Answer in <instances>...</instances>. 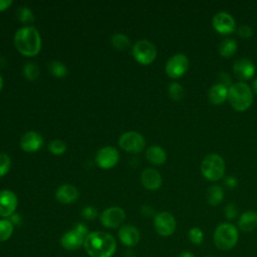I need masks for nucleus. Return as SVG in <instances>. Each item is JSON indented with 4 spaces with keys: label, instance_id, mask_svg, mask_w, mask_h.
Segmentation results:
<instances>
[{
    "label": "nucleus",
    "instance_id": "4468645a",
    "mask_svg": "<svg viewBox=\"0 0 257 257\" xmlns=\"http://www.w3.org/2000/svg\"><path fill=\"white\" fill-rule=\"evenodd\" d=\"M20 148L26 153H34L43 145L42 136L34 131H28L22 135L19 142Z\"/></svg>",
    "mask_w": 257,
    "mask_h": 257
},
{
    "label": "nucleus",
    "instance_id": "423d86ee",
    "mask_svg": "<svg viewBox=\"0 0 257 257\" xmlns=\"http://www.w3.org/2000/svg\"><path fill=\"white\" fill-rule=\"evenodd\" d=\"M132 54L137 62L143 65H148L156 59L157 49L151 41L142 39L134 44Z\"/></svg>",
    "mask_w": 257,
    "mask_h": 257
},
{
    "label": "nucleus",
    "instance_id": "39448f33",
    "mask_svg": "<svg viewBox=\"0 0 257 257\" xmlns=\"http://www.w3.org/2000/svg\"><path fill=\"white\" fill-rule=\"evenodd\" d=\"M225 170V161L217 154H210L206 156L201 163V172L203 176L212 182L222 179L224 177Z\"/></svg>",
    "mask_w": 257,
    "mask_h": 257
},
{
    "label": "nucleus",
    "instance_id": "a211bd4d",
    "mask_svg": "<svg viewBox=\"0 0 257 257\" xmlns=\"http://www.w3.org/2000/svg\"><path fill=\"white\" fill-rule=\"evenodd\" d=\"M55 198L62 204H72L78 199V190L70 184H63L57 188Z\"/></svg>",
    "mask_w": 257,
    "mask_h": 257
},
{
    "label": "nucleus",
    "instance_id": "f8f14e48",
    "mask_svg": "<svg viewBox=\"0 0 257 257\" xmlns=\"http://www.w3.org/2000/svg\"><path fill=\"white\" fill-rule=\"evenodd\" d=\"M214 29L220 34H230L236 29V21L234 17L224 11L218 12L212 19Z\"/></svg>",
    "mask_w": 257,
    "mask_h": 257
},
{
    "label": "nucleus",
    "instance_id": "393cba45",
    "mask_svg": "<svg viewBox=\"0 0 257 257\" xmlns=\"http://www.w3.org/2000/svg\"><path fill=\"white\" fill-rule=\"evenodd\" d=\"M130 39L122 33H115L111 37V44L117 50H124L130 46Z\"/></svg>",
    "mask_w": 257,
    "mask_h": 257
},
{
    "label": "nucleus",
    "instance_id": "2eb2a0df",
    "mask_svg": "<svg viewBox=\"0 0 257 257\" xmlns=\"http://www.w3.org/2000/svg\"><path fill=\"white\" fill-rule=\"evenodd\" d=\"M233 71L237 78L241 80H248L254 76L256 67L248 58H240L234 62Z\"/></svg>",
    "mask_w": 257,
    "mask_h": 257
},
{
    "label": "nucleus",
    "instance_id": "ddd939ff",
    "mask_svg": "<svg viewBox=\"0 0 257 257\" xmlns=\"http://www.w3.org/2000/svg\"><path fill=\"white\" fill-rule=\"evenodd\" d=\"M17 197L10 190L0 191V217L7 218L14 214L17 207Z\"/></svg>",
    "mask_w": 257,
    "mask_h": 257
},
{
    "label": "nucleus",
    "instance_id": "b1692460",
    "mask_svg": "<svg viewBox=\"0 0 257 257\" xmlns=\"http://www.w3.org/2000/svg\"><path fill=\"white\" fill-rule=\"evenodd\" d=\"M237 48H238V45L235 39L226 38L222 40V42L219 45V53L222 57L230 58L236 53Z\"/></svg>",
    "mask_w": 257,
    "mask_h": 257
},
{
    "label": "nucleus",
    "instance_id": "4be33fe9",
    "mask_svg": "<svg viewBox=\"0 0 257 257\" xmlns=\"http://www.w3.org/2000/svg\"><path fill=\"white\" fill-rule=\"evenodd\" d=\"M146 158L153 165H163L167 160V153L162 147L153 145L147 149Z\"/></svg>",
    "mask_w": 257,
    "mask_h": 257
},
{
    "label": "nucleus",
    "instance_id": "c756f323",
    "mask_svg": "<svg viewBox=\"0 0 257 257\" xmlns=\"http://www.w3.org/2000/svg\"><path fill=\"white\" fill-rule=\"evenodd\" d=\"M23 74L26 77V79L33 81L39 75V68L35 63L27 62V63H25V65L23 67Z\"/></svg>",
    "mask_w": 257,
    "mask_h": 257
},
{
    "label": "nucleus",
    "instance_id": "aec40b11",
    "mask_svg": "<svg viewBox=\"0 0 257 257\" xmlns=\"http://www.w3.org/2000/svg\"><path fill=\"white\" fill-rule=\"evenodd\" d=\"M208 98L212 104L221 105L228 99V88L221 83L214 84L209 90Z\"/></svg>",
    "mask_w": 257,
    "mask_h": 257
},
{
    "label": "nucleus",
    "instance_id": "a19ab883",
    "mask_svg": "<svg viewBox=\"0 0 257 257\" xmlns=\"http://www.w3.org/2000/svg\"><path fill=\"white\" fill-rule=\"evenodd\" d=\"M9 218H10L9 221H10L13 225H19V224L21 223V218H20V216L17 215V214H13V215L10 216Z\"/></svg>",
    "mask_w": 257,
    "mask_h": 257
},
{
    "label": "nucleus",
    "instance_id": "f704fd0d",
    "mask_svg": "<svg viewBox=\"0 0 257 257\" xmlns=\"http://www.w3.org/2000/svg\"><path fill=\"white\" fill-rule=\"evenodd\" d=\"M97 210L92 206H87L82 209L81 216L86 220H93L97 217Z\"/></svg>",
    "mask_w": 257,
    "mask_h": 257
},
{
    "label": "nucleus",
    "instance_id": "bb28decb",
    "mask_svg": "<svg viewBox=\"0 0 257 257\" xmlns=\"http://www.w3.org/2000/svg\"><path fill=\"white\" fill-rule=\"evenodd\" d=\"M13 224L7 219L0 220V242L8 240L13 233Z\"/></svg>",
    "mask_w": 257,
    "mask_h": 257
},
{
    "label": "nucleus",
    "instance_id": "9d476101",
    "mask_svg": "<svg viewBox=\"0 0 257 257\" xmlns=\"http://www.w3.org/2000/svg\"><path fill=\"white\" fill-rule=\"evenodd\" d=\"M119 161L118 151L111 146H106L97 151L95 162L98 167L102 169H111Z\"/></svg>",
    "mask_w": 257,
    "mask_h": 257
},
{
    "label": "nucleus",
    "instance_id": "9b49d317",
    "mask_svg": "<svg viewBox=\"0 0 257 257\" xmlns=\"http://www.w3.org/2000/svg\"><path fill=\"white\" fill-rule=\"evenodd\" d=\"M125 219V213L120 207L105 209L100 215V222L105 228L114 229L119 227Z\"/></svg>",
    "mask_w": 257,
    "mask_h": 257
},
{
    "label": "nucleus",
    "instance_id": "79ce46f5",
    "mask_svg": "<svg viewBox=\"0 0 257 257\" xmlns=\"http://www.w3.org/2000/svg\"><path fill=\"white\" fill-rule=\"evenodd\" d=\"M12 4L11 0H0V11L7 9Z\"/></svg>",
    "mask_w": 257,
    "mask_h": 257
},
{
    "label": "nucleus",
    "instance_id": "5701e85b",
    "mask_svg": "<svg viewBox=\"0 0 257 257\" xmlns=\"http://www.w3.org/2000/svg\"><path fill=\"white\" fill-rule=\"evenodd\" d=\"M224 199V191L218 185H212L207 189L206 200L211 206H218L222 203Z\"/></svg>",
    "mask_w": 257,
    "mask_h": 257
},
{
    "label": "nucleus",
    "instance_id": "6ab92c4d",
    "mask_svg": "<svg viewBox=\"0 0 257 257\" xmlns=\"http://www.w3.org/2000/svg\"><path fill=\"white\" fill-rule=\"evenodd\" d=\"M140 232L139 230L132 225H123L118 231V238L121 243L127 247L136 246L140 241Z\"/></svg>",
    "mask_w": 257,
    "mask_h": 257
},
{
    "label": "nucleus",
    "instance_id": "4c0bfd02",
    "mask_svg": "<svg viewBox=\"0 0 257 257\" xmlns=\"http://www.w3.org/2000/svg\"><path fill=\"white\" fill-rule=\"evenodd\" d=\"M219 78H220V80H221V84H223V85H225L227 88H229L232 84H231V79H230V76L227 74V73H225V72H221L220 73V75H219Z\"/></svg>",
    "mask_w": 257,
    "mask_h": 257
},
{
    "label": "nucleus",
    "instance_id": "49530a36",
    "mask_svg": "<svg viewBox=\"0 0 257 257\" xmlns=\"http://www.w3.org/2000/svg\"><path fill=\"white\" fill-rule=\"evenodd\" d=\"M208 257H215V256H208Z\"/></svg>",
    "mask_w": 257,
    "mask_h": 257
},
{
    "label": "nucleus",
    "instance_id": "ea45409f",
    "mask_svg": "<svg viewBox=\"0 0 257 257\" xmlns=\"http://www.w3.org/2000/svg\"><path fill=\"white\" fill-rule=\"evenodd\" d=\"M73 229H75L76 231H78L79 233H81L82 235H84L85 237L89 234V233H88V229H87V227H86L83 223H77V224L73 227Z\"/></svg>",
    "mask_w": 257,
    "mask_h": 257
},
{
    "label": "nucleus",
    "instance_id": "a18cd8bd",
    "mask_svg": "<svg viewBox=\"0 0 257 257\" xmlns=\"http://www.w3.org/2000/svg\"><path fill=\"white\" fill-rule=\"evenodd\" d=\"M2 86H3V79H2V77L0 75V90L2 89Z\"/></svg>",
    "mask_w": 257,
    "mask_h": 257
},
{
    "label": "nucleus",
    "instance_id": "37998d69",
    "mask_svg": "<svg viewBox=\"0 0 257 257\" xmlns=\"http://www.w3.org/2000/svg\"><path fill=\"white\" fill-rule=\"evenodd\" d=\"M178 257H196L194 253H192L191 251H182Z\"/></svg>",
    "mask_w": 257,
    "mask_h": 257
},
{
    "label": "nucleus",
    "instance_id": "f3484780",
    "mask_svg": "<svg viewBox=\"0 0 257 257\" xmlns=\"http://www.w3.org/2000/svg\"><path fill=\"white\" fill-rule=\"evenodd\" d=\"M141 183L147 190H158L162 185L161 174L155 169L148 168L144 170L141 174Z\"/></svg>",
    "mask_w": 257,
    "mask_h": 257
},
{
    "label": "nucleus",
    "instance_id": "a878e982",
    "mask_svg": "<svg viewBox=\"0 0 257 257\" xmlns=\"http://www.w3.org/2000/svg\"><path fill=\"white\" fill-rule=\"evenodd\" d=\"M48 69H49L50 73L52 75H54L55 77L61 78V77L66 76V74H67L66 66L62 62L57 61V60H53V61L49 62Z\"/></svg>",
    "mask_w": 257,
    "mask_h": 257
},
{
    "label": "nucleus",
    "instance_id": "f257e3e1",
    "mask_svg": "<svg viewBox=\"0 0 257 257\" xmlns=\"http://www.w3.org/2000/svg\"><path fill=\"white\" fill-rule=\"evenodd\" d=\"M83 247L90 257H112L116 251V242L110 234L95 231L86 236Z\"/></svg>",
    "mask_w": 257,
    "mask_h": 257
},
{
    "label": "nucleus",
    "instance_id": "e433bc0d",
    "mask_svg": "<svg viewBox=\"0 0 257 257\" xmlns=\"http://www.w3.org/2000/svg\"><path fill=\"white\" fill-rule=\"evenodd\" d=\"M224 183L229 189H235L238 185V180L234 176H228L225 178Z\"/></svg>",
    "mask_w": 257,
    "mask_h": 257
},
{
    "label": "nucleus",
    "instance_id": "dca6fc26",
    "mask_svg": "<svg viewBox=\"0 0 257 257\" xmlns=\"http://www.w3.org/2000/svg\"><path fill=\"white\" fill-rule=\"evenodd\" d=\"M85 236L76 231L75 229H72L68 232H66L60 239L61 246L68 251H73L78 248H80L85 240Z\"/></svg>",
    "mask_w": 257,
    "mask_h": 257
},
{
    "label": "nucleus",
    "instance_id": "cd10ccee",
    "mask_svg": "<svg viewBox=\"0 0 257 257\" xmlns=\"http://www.w3.org/2000/svg\"><path fill=\"white\" fill-rule=\"evenodd\" d=\"M188 238L192 244L200 246L204 241V232L199 227H192L188 232Z\"/></svg>",
    "mask_w": 257,
    "mask_h": 257
},
{
    "label": "nucleus",
    "instance_id": "6e6552de",
    "mask_svg": "<svg viewBox=\"0 0 257 257\" xmlns=\"http://www.w3.org/2000/svg\"><path fill=\"white\" fill-rule=\"evenodd\" d=\"M189 68V59L183 53H177L171 56L165 66L166 73L171 78H179L183 76Z\"/></svg>",
    "mask_w": 257,
    "mask_h": 257
},
{
    "label": "nucleus",
    "instance_id": "f03ea898",
    "mask_svg": "<svg viewBox=\"0 0 257 257\" xmlns=\"http://www.w3.org/2000/svg\"><path fill=\"white\" fill-rule=\"evenodd\" d=\"M14 45L24 56H35L41 49V37L33 26L19 28L14 35Z\"/></svg>",
    "mask_w": 257,
    "mask_h": 257
},
{
    "label": "nucleus",
    "instance_id": "20e7f679",
    "mask_svg": "<svg viewBox=\"0 0 257 257\" xmlns=\"http://www.w3.org/2000/svg\"><path fill=\"white\" fill-rule=\"evenodd\" d=\"M216 248L221 251L232 250L239 241V229L229 222L219 224L213 234Z\"/></svg>",
    "mask_w": 257,
    "mask_h": 257
},
{
    "label": "nucleus",
    "instance_id": "c85d7f7f",
    "mask_svg": "<svg viewBox=\"0 0 257 257\" xmlns=\"http://www.w3.org/2000/svg\"><path fill=\"white\" fill-rule=\"evenodd\" d=\"M169 95L170 97L175 100V101H179L181 99H183L184 97V94H185V91H184V88L183 86L178 83V82H172L170 83L169 85Z\"/></svg>",
    "mask_w": 257,
    "mask_h": 257
},
{
    "label": "nucleus",
    "instance_id": "7c9ffc66",
    "mask_svg": "<svg viewBox=\"0 0 257 257\" xmlns=\"http://www.w3.org/2000/svg\"><path fill=\"white\" fill-rule=\"evenodd\" d=\"M48 150L52 155H62L66 151V145L61 140H53L48 145Z\"/></svg>",
    "mask_w": 257,
    "mask_h": 257
},
{
    "label": "nucleus",
    "instance_id": "72a5a7b5",
    "mask_svg": "<svg viewBox=\"0 0 257 257\" xmlns=\"http://www.w3.org/2000/svg\"><path fill=\"white\" fill-rule=\"evenodd\" d=\"M224 214L226 216V218L228 220H234L238 217L239 211H238V207L235 203H229L227 204V206L224 209Z\"/></svg>",
    "mask_w": 257,
    "mask_h": 257
},
{
    "label": "nucleus",
    "instance_id": "c03bdc74",
    "mask_svg": "<svg viewBox=\"0 0 257 257\" xmlns=\"http://www.w3.org/2000/svg\"><path fill=\"white\" fill-rule=\"evenodd\" d=\"M253 90L257 94V78L254 79V81H253Z\"/></svg>",
    "mask_w": 257,
    "mask_h": 257
},
{
    "label": "nucleus",
    "instance_id": "473e14b6",
    "mask_svg": "<svg viewBox=\"0 0 257 257\" xmlns=\"http://www.w3.org/2000/svg\"><path fill=\"white\" fill-rule=\"evenodd\" d=\"M10 166V157L6 153H0V177H3L8 173Z\"/></svg>",
    "mask_w": 257,
    "mask_h": 257
},
{
    "label": "nucleus",
    "instance_id": "7ed1b4c3",
    "mask_svg": "<svg viewBox=\"0 0 257 257\" xmlns=\"http://www.w3.org/2000/svg\"><path fill=\"white\" fill-rule=\"evenodd\" d=\"M228 100L236 111H245L253 103L252 89L245 82H235L228 88Z\"/></svg>",
    "mask_w": 257,
    "mask_h": 257
},
{
    "label": "nucleus",
    "instance_id": "1a4fd4ad",
    "mask_svg": "<svg viewBox=\"0 0 257 257\" xmlns=\"http://www.w3.org/2000/svg\"><path fill=\"white\" fill-rule=\"evenodd\" d=\"M118 145L122 150H124L128 153L136 154V153H140L144 150L146 141L140 133L130 131V132L122 134L119 137Z\"/></svg>",
    "mask_w": 257,
    "mask_h": 257
},
{
    "label": "nucleus",
    "instance_id": "0eeeda50",
    "mask_svg": "<svg viewBox=\"0 0 257 257\" xmlns=\"http://www.w3.org/2000/svg\"><path fill=\"white\" fill-rule=\"evenodd\" d=\"M177 222L175 217L167 212L163 211L157 213L154 216V228L156 232L162 237H169L176 231Z\"/></svg>",
    "mask_w": 257,
    "mask_h": 257
},
{
    "label": "nucleus",
    "instance_id": "58836bf2",
    "mask_svg": "<svg viewBox=\"0 0 257 257\" xmlns=\"http://www.w3.org/2000/svg\"><path fill=\"white\" fill-rule=\"evenodd\" d=\"M142 214L145 216V217H151V216H155V211H154V208L149 206V205H145L142 207Z\"/></svg>",
    "mask_w": 257,
    "mask_h": 257
},
{
    "label": "nucleus",
    "instance_id": "2f4dec72",
    "mask_svg": "<svg viewBox=\"0 0 257 257\" xmlns=\"http://www.w3.org/2000/svg\"><path fill=\"white\" fill-rule=\"evenodd\" d=\"M17 18L22 22V23H31L34 20V16L32 11L26 7V6H22L19 7L17 10Z\"/></svg>",
    "mask_w": 257,
    "mask_h": 257
},
{
    "label": "nucleus",
    "instance_id": "412c9836",
    "mask_svg": "<svg viewBox=\"0 0 257 257\" xmlns=\"http://www.w3.org/2000/svg\"><path fill=\"white\" fill-rule=\"evenodd\" d=\"M257 227V212L246 211L239 217L238 228L242 232H252Z\"/></svg>",
    "mask_w": 257,
    "mask_h": 257
},
{
    "label": "nucleus",
    "instance_id": "c9c22d12",
    "mask_svg": "<svg viewBox=\"0 0 257 257\" xmlns=\"http://www.w3.org/2000/svg\"><path fill=\"white\" fill-rule=\"evenodd\" d=\"M237 33L242 38H249L253 35V29L247 24H242L238 27Z\"/></svg>",
    "mask_w": 257,
    "mask_h": 257
}]
</instances>
